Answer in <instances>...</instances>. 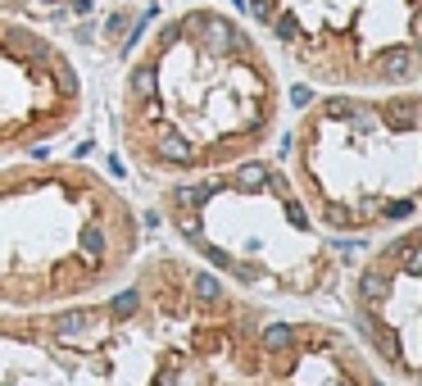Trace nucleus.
Wrapping results in <instances>:
<instances>
[{"label":"nucleus","instance_id":"obj_1","mask_svg":"<svg viewBox=\"0 0 422 386\" xmlns=\"http://www.w3.org/2000/svg\"><path fill=\"white\" fill-rule=\"evenodd\" d=\"M86 82L55 36L0 14V309L109 291L141 255V218L100 168L60 159Z\"/></svg>","mask_w":422,"mask_h":386},{"label":"nucleus","instance_id":"obj_4","mask_svg":"<svg viewBox=\"0 0 422 386\" xmlns=\"http://www.w3.org/2000/svg\"><path fill=\"white\" fill-rule=\"evenodd\" d=\"M159 214L196 264L250 300H313L345 277L336 241L313 223L286 168L264 154L164 182Z\"/></svg>","mask_w":422,"mask_h":386},{"label":"nucleus","instance_id":"obj_3","mask_svg":"<svg viewBox=\"0 0 422 386\" xmlns=\"http://www.w3.org/2000/svg\"><path fill=\"white\" fill-rule=\"evenodd\" d=\"M128 273L95 295L0 309V386H182L227 323L264 305L172 250Z\"/></svg>","mask_w":422,"mask_h":386},{"label":"nucleus","instance_id":"obj_6","mask_svg":"<svg viewBox=\"0 0 422 386\" xmlns=\"http://www.w3.org/2000/svg\"><path fill=\"white\" fill-rule=\"evenodd\" d=\"M300 77L327 91L418 86V0H241Z\"/></svg>","mask_w":422,"mask_h":386},{"label":"nucleus","instance_id":"obj_2","mask_svg":"<svg viewBox=\"0 0 422 386\" xmlns=\"http://www.w3.org/2000/svg\"><path fill=\"white\" fill-rule=\"evenodd\" d=\"M282 123L268 41L218 5L159 18L118 77V141L141 178L186 182L264 154Z\"/></svg>","mask_w":422,"mask_h":386},{"label":"nucleus","instance_id":"obj_8","mask_svg":"<svg viewBox=\"0 0 422 386\" xmlns=\"http://www.w3.org/2000/svg\"><path fill=\"white\" fill-rule=\"evenodd\" d=\"M354 341L395 386H418L422 373V232L404 223L345 282Z\"/></svg>","mask_w":422,"mask_h":386},{"label":"nucleus","instance_id":"obj_7","mask_svg":"<svg viewBox=\"0 0 422 386\" xmlns=\"http://www.w3.org/2000/svg\"><path fill=\"white\" fill-rule=\"evenodd\" d=\"M182 386H386V373L327 318H273L250 305L196 354Z\"/></svg>","mask_w":422,"mask_h":386},{"label":"nucleus","instance_id":"obj_5","mask_svg":"<svg viewBox=\"0 0 422 386\" xmlns=\"http://www.w3.org/2000/svg\"><path fill=\"white\" fill-rule=\"evenodd\" d=\"M286 178L327 237H386L418 218L422 95L418 86L327 91L295 119Z\"/></svg>","mask_w":422,"mask_h":386}]
</instances>
